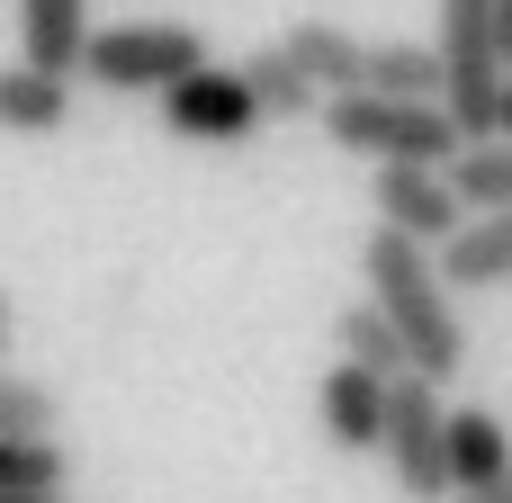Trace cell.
Segmentation results:
<instances>
[{
    "instance_id": "obj_23",
    "label": "cell",
    "mask_w": 512,
    "mask_h": 503,
    "mask_svg": "<svg viewBox=\"0 0 512 503\" xmlns=\"http://www.w3.org/2000/svg\"><path fill=\"white\" fill-rule=\"evenodd\" d=\"M0 503H63V495H0Z\"/></svg>"
},
{
    "instance_id": "obj_18",
    "label": "cell",
    "mask_w": 512,
    "mask_h": 503,
    "mask_svg": "<svg viewBox=\"0 0 512 503\" xmlns=\"http://www.w3.org/2000/svg\"><path fill=\"white\" fill-rule=\"evenodd\" d=\"M0 441H54V387L0 369Z\"/></svg>"
},
{
    "instance_id": "obj_14",
    "label": "cell",
    "mask_w": 512,
    "mask_h": 503,
    "mask_svg": "<svg viewBox=\"0 0 512 503\" xmlns=\"http://www.w3.org/2000/svg\"><path fill=\"white\" fill-rule=\"evenodd\" d=\"M72 117V81L36 72V63H0V126L9 135H54Z\"/></svg>"
},
{
    "instance_id": "obj_21",
    "label": "cell",
    "mask_w": 512,
    "mask_h": 503,
    "mask_svg": "<svg viewBox=\"0 0 512 503\" xmlns=\"http://www.w3.org/2000/svg\"><path fill=\"white\" fill-rule=\"evenodd\" d=\"M450 503H512V486H477V495H450Z\"/></svg>"
},
{
    "instance_id": "obj_4",
    "label": "cell",
    "mask_w": 512,
    "mask_h": 503,
    "mask_svg": "<svg viewBox=\"0 0 512 503\" xmlns=\"http://www.w3.org/2000/svg\"><path fill=\"white\" fill-rule=\"evenodd\" d=\"M441 108L459 117L468 144L504 135V45H495V0H441Z\"/></svg>"
},
{
    "instance_id": "obj_7",
    "label": "cell",
    "mask_w": 512,
    "mask_h": 503,
    "mask_svg": "<svg viewBox=\"0 0 512 503\" xmlns=\"http://www.w3.org/2000/svg\"><path fill=\"white\" fill-rule=\"evenodd\" d=\"M378 225L405 234V243H423V252H441V243L468 225V207H459L450 171H414V162H396V171H378Z\"/></svg>"
},
{
    "instance_id": "obj_8",
    "label": "cell",
    "mask_w": 512,
    "mask_h": 503,
    "mask_svg": "<svg viewBox=\"0 0 512 503\" xmlns=\"http://www.w3.org/2000/svg\"><path fill=\"white\" fill-rule=\"evenodd\" d=\"M387 387H396V378H378V369H360V360H333L324 387H315L324 441H333V450H378V441H387Z\"/></svg>"
},
{
    "instance_id": "obj_12",
    "label": "cell",
    "mask_w": 512,
    "mask_h": 503,
    "mask_svg": "<svg viewBox=\"0 0 512 503\" xmlns=\"http://www.w3.org/2000/svg\"><path fill=\"white\" fill-rule=\"evenodd\" d=\"M432 261H441L450 297H459V288H512V216H468Z\"/></svg>"
},
{
    "instance_id": "obj_16",
    "label": "cell",
    "mask_w": 512,
    "mask_h": 503,
    "mask_svg": "<svg viewBox=\"0 0 512 503\" xmlns=\"http://www.w3.org/2000/svg\"><path fill=\"white\" fill-rule=\"evenodd\" d=\"M243 81H252V99H261V117H324V90L288 63V45H261V54H243L234 63Z\"/></svg>"
},
{
    "instance_id": "obj_17",
    "label": "cell",
    "mask_w": 512,
    "mask_h": 503,
    "mask_svg": "<svg viewBox=\"0 0 512 503\" xmlns=\"http://www.w3.org/2000/svg\"><path fill=\"white\" fill-rule=\"evenodd\" d=\"M333 342H342V360H360V369H378V378H405L414 360H405V333L360 297V306H342V324H333Z\"/></svg>"
},
{
    "instance_id": "obj_6",
    "label": "cell",
    "mask_w": 512,
    "mask_h": 503,
    "mask_svg": "<svg viewBox=\"0 0 512 503\" xmlns=\"http://www.w3.org/2000/svg\"><path fill=\"white\" fill-rule=\"evenodd\" d=\"M162 126H171L180 144H252L270 117H261V99H252V81H243L234 63H207V72H189L180 90H162Z\"/></svg>"
},
{
    "instance_id": "obj_5",
    "label": "cell",
    "mask_w": 512,
    "mask_h": 503,
    "mask_svg": "<svg viewBox=\"0 0 512 503\" xmlns=\"http://www.w3.org/2000/svg\"><path fill=\"white\" fill-rule=\"evenodd\" d=\"M378 459H387V477H396L414 503L450 495V405H441L432 378L405 369V378L387 387V441H378Z\"/></svg>"
},
{
    "instance_id": "obj_11",
    "label": "cell",
    "mask_w": 512,
    "mask_h": 503,
    "mask_svg": "<svg viewBox=\"0 0 512 503\" xmlns=\"http://www.w3.org/2000/svg\"><path fill=\"white\" fill-rule=\"evenodd\" d=\"M279 45H288V63H297V72H306L324 99H351V90H360V63H369V45H360L351 27H333V18H297Z\"/></svg>"
},
{
    "instance_id": "obj_13",
    "label": "cell",
    "mask_w": 512,
    "mask_h": 503,
    "mask_svg": "<svg viewBox=\"0 0 512 503\" xmlns=\"http://www.w3.org/2000/svg\"><path fill=\"white\" fill-rule=\"evenodd\" d=\"M360 90L369 99H405V108H441V45H405V36H387V45H369V63H360Z\"/></svg>"
},
{
    "instance_id": "obj_3",
    "label": "cell",
    "mask_w": 512,
    "mask_h": 503,
    "mask_svg": "<svg viewBox=\"0 0 512 503\" xmlns=\"http://www.w3.org/2000/svg\"><path fill=\"white\" fill-rule=\"evenodd\" d=\"M189 72H207V36L180 27V18L90 27V54H81V81H99V90H117V99H162V90H180Z\"/></svg>"
},
{
    "instance_id": "obj_10",
    "label": "cell",
    "mask_w": 512,
    "mask_h": 503,
    "mask_svg": "<svg viewBox=\"0 0 512 503\" xmlns=\"http://www.w3.org/2000/svg\"><path fill=\"white\" fill-rule=\"evenodd\" d=\"M477 486H512V432L486 405H450V495Z\"/></svg>"
},
{
    "instance_id": "obj_20",
    "label": "cell",
    "mask_w": 512,
    "mask_h": 503,
    "mask_svg": "<svg viewBox=\"0 0 512 503\" xmlns=\"http://www.w3.org/2000/svg\"><path fill=\"white\" fill-rule=\"evenodd\" d=\"M495 45H504V72H512V0H495Z\"/></svg>"
},
{
    "instance_id": "obj_9",
    "label": "cell",
    "mask_w": 512,
    "mask_h": 503,
    "mask_svg": "<svg viewBox=\"0 0 512 503\" xmlns=\"http://www.w3.org/2000/svg\"><path fill=\"white\" fill-rule=\"evenodd\" d=\"M81 54H90V0H18V63L72 81Z\"/></svg>"
},
{
    "instance_id": "obj_19",
    "label": "cell",
    "mask_w": 512,
    "mask_h": 503,
    "mask_svg": "<svg viewBox=\"0 0 512 503\" xmlns=\"http://www.w3.org/2000/svg\"><path fill=\"white\" fill-rule=\"evenodd\" d=\"M63 450L54 441H0V495H63Z\"/></svg>"
},
{
    "instance_id": "obj_15",
    "label": "cell",
    "mask_w": 512,
    "mask_h": 503,
    "mask_svg": "<svg viewBox=\"0 0 512 503\" xmlns=\"http://www.w3.org/2000/svg\"><path fill=\"white\" fill-rule=\"evenodd\" d=\"M450 189H459V207H468V216H512V144H504V135L459 144Z\"/></svg>"
},
{
    "instance_id": "obj_24",
    "label": "cell",
    "mask_w": 512,
    "mask_h": 503,
    "mask_svg": "<svg viewBox=\"0 0 512 503\" xmlns=\"http://www.w3.org/2000/svg\"><path fill=\"white\" fill-rule=\"evenodd\" d=\"M0 351H9V297H0Z\"/></svg>"
},
{
    "instance_id": "obj_22",
    "label": "cell",
    "mask_w": 512,
    "mask_h": 503,
    "mask_svg": "<svg viewBox=\"0 0 512 503\" xmlns=\"http://www.w3.org/2000/svg\"><path fill=\"white\" fill-rule=\"evenodd\" d=\"M504 144H512V81H504Z\"/></svg>"
},
{
    "instance_id": "obj_1",
    "label": "cell",
    "mask_w": 512,
    "mask_h": 503,
    "mask_svg": "<svg viewBox=\"0 0 512 503\" xmlns=\"http://www.w3.org/2000/svg\"><path fill=\"white\" fill-rule=\"evenodd\" d=\"M360 279H369V306L405 333L414 378L450 387V378L468 369V324H459V297H450L441 261H432L423 243H405V234L369 225V243H360Z\"/></svg>"
},
{
    "instance_id": "obj_2",
    "label": "cell",
    "mask_w": 512,
    "mask_h": 503,
    "mask_svg": "<svg viewBox=\"0 0 512 503\" xmlns=\"http://www.w3.org/2000/svg\"><path fill=\"white\" fill-rule=\"evenodd\" d=\"M324 135H333L351 162H378V171H396V162H414V171H450L459 144H468L450 108H405V99H369V90L324 99Z\"/></svg>"
}]
</instances>
